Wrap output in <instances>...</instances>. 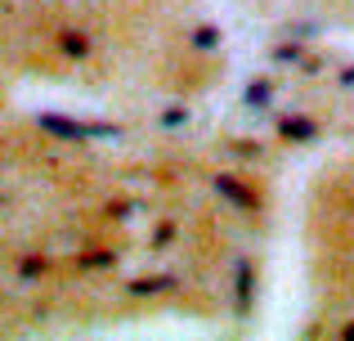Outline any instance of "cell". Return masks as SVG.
Instances as JSON below:
<instances>
[{"instance_id": "obj_12", "label": "cell", "mask_w": 354, "mask_h": 341, "mask_svg": "<svg viewBox=\"0 0 354 341\" xmlns=\"http://www.w3.org/2000/svg\"><path fill=\"white\" fill-rule=\"evenodd\" d=\"M225 149H229V158L251 162V167H260V162L269 158V144H265V140H256V135H229Z\"/></svg>"}, {"instance_id": "obj_16", "label": "cell", "mask_w": 354, "mask_h": 341, "mask_svg": "<svg viewBox=\"0 0 354 341\" xmlns=\"http://www.w3.org/2000/svg\"><path fill=\"white\" fill-rule=\"evenodd\" d=\"M283 32L287 36H301V41H314V36L323 32V23H314V18H296V23H287Z\"/></svg>"}, {"instance_id": "obj_6", "label": "cell", "mask_w": 354, "mask_h": 341, "mask_svg": "<svg viewBox=\"0 0 354 341\" xmlns=\"http://www.w3.org/2000/svg\"><path fill=\"white\" fill-rule=\"evenodd\" d=\"M305 59H310V41H301V36L278 32V41L269 45V68H278V72H296Z\"/></svg>"}, {"instance_id": "obj_17", "label": "cell", "mask_w": 354, "mask_h": 341, "mask_svg": "<svg viewBox=\"0 0 354 341\" xmlns=\"http://www.w3.org/2000/svg\"><path fill=\"white\" fill-rule=\"evenodd\" d=\"M296 72H301V77H323V72H328V59L310 50V59H305V63H301V68H296Z\"/></svg>"}, {"instance_id": "obj_10", "label": "cell", "mask_w": 354, "mask_h": 341, "mask_svg": "<svg viewBox=\"0 0 354 341\" xmlns=\"http://www.w3.org/2000/svg\"><path fill=\"white\" fill-rule=\"evenodd\" d=\"M184 45H189L193 54H220L225 50V27L220 23H193L189 32H184Z\"/></svg>"}, {"instance_id": "obj_3", "label": "cell", "mask_w": 354, "mask_h": 341, "mask_svg": "<svg viewBox=\"0 0 354 341\" xmlns=\"http://www.w3.org/2000/svg\"><path fill=\"white\" fill-rule=\"evenodd\" d=\"M256 292H260V265L251 252L234 256V270H229V301H234V319L247 324L256 315Z\"/></svg>"}, {"instance_id": "obj_9", "label": "cell", "mask_w": 354, "mask_h": 341, "mask_svg": "<svg viewBox=\"0 0 354 341\" xmlns=\"http://www.w3.org/2000/svg\"><path fill=\"white\" fill-rule=\"evenodd\" d=\"M54 45H59V54L72 59V63H86L90 54H95V36H90L86 27H63V32L54 36Z\"/></svg>"}, {"instance_id": "obj_15", "label": "cell", "mask_w": 354, "mask_h": 341, "mask_svg": "<svg viewBox=\"0 0 354 341\" xmlns=\"http://www.w3.org/2000/svg\"><path fill=\"white\" fill-rule=\"evenodd\" d=\"M139 216V198H108V207H104V220H113V225H126V220H135Z\"/></svg>"}, {"instance_id": "obj_14", "label": "cell", "mask_w": 354, "mask_h": 341, "mask_svg": "<svg viewBox=\"0 0 354 341\" xmlns=\"http://www.w3.org/2000/svg\"><path fill=\"white\" fill-rule=\"evenodd\" d=\"M189 122H193V108L180 104V99H175V104H162V113H157V126H162V131H184Z\"/></svg>"}, {"instance_id": "obj_2", "label": "cell", "mask_w": 354, "mask_h": 341, "mask_svg": "<svg viewBox=\"0 0 354 341\" xmlns=\"http://www.w3.org/2000/svg\"><path fill=\"white\" fill-rule=\"evenodd\" d=\"M211 189H216V198H225L234 211H242V216H265V207H269L265 189H260L247 171H216L211 175Z\"/></svg>"}, {"instance_id": "obj_11", "label": "cell", "mask_w": 354, "mask_h": 341, "mask_svg": "<svg viewBox=\"0 0 354 341\" xmlns=\"http://www.w3.org/2000/svg\"><path fill=\"white\" fill-rule=\"evenodd\" d=\"M117 247H81V252H72V265H77L81 274H99V270H117Z\"/></svg>"}, {"instance_id": "obj_4", "label": "cell", "mask_w": 354, "mask_h": 341, "mask_svg": "<svg viewBox=\"0 0 354 341\" xmlns=\"http://www.w3.org/2000/svg\"><path fill=\"white\" fill-rule=\"evenodd\" d=\"M274 140L287 149H310L323 140V122L305 108H283V113H274Z\"/></svg>"}, {"instance_id": "obj_7", "label": "cell", "mask_w": 354, "mask_h": 341, "mask_svg": "<svg viewBox=\"0 0 354 341\" xmlns=\"http://www.w3.org/2000/svg\"><path fill=\"white\" fill-rule=\"evenodd\" d=\"M180 283H184L180 274H139V279L126 283V297L130 301H153V297H162V292H175Z\"/></svg>"}, {"instance_id": "obj_18", "label": "cell", "mask_w": 354, "mask_h": 341, "mask_svg": "<svg viewBox=\"0 0 354 341\" xmlns=\"http://www.w3.org/2000/svg\"><path fill=\"white\" fill-rule=\"evenodd\" d=\"M337 86H341V90H354V63H346V68H337Z\"/></svg>"}, {"instance_id": "obj_1", "label": "cell", "mask_w": 354, "mask_h": 341, "mask_svg": "<svg viewBox=\"0 0 354 341\" xmlns=\"http://www.w3.org/2000/svg\"><path fill=\"white\" fill-rule=\"evenodd\" d=\"M32 126L41 135H50V140L59 144H113L126 135V126L117 122H99V117H68V113H36Z\"/></svg>"}, {"instance_id": "obj_5", "label": "cell", "mask_w": 354, "mask_h": 341, "mask_svg": "<svg viewBox=\"0 0 354 341\" xmlns=\"http://www.w3.org/2000/svg\"><path fill=\"white\" fill-rule=\"evenodd\" d=\"M242 108H247L251 117H274V108H278V81L269 77V72L247 77V81H242Z\"/></svg>"}, {"instance_id": "obj_19", "label": "cell", "mask_w": 354, "mask_h": 341, "mask_svg": "<svg viewBox=\"0 0 354 341\" xmlns=\"http://www.w3.org/2000/svg\"><path fill=\"white\" fill-rule=\"evenodd\" d=\"M337 337H341V341H354V319H346V324L337 328Z\"/></svg>"}, {"instance_id": "obj_20", "label": "cell", "mask_w": 354, "mask_h": 341, "mask_svg": "<svg viewBox=\"0 0 354 341\" xmlns=\"http://www.w3.org/2000/svg\"><path fill=\"white\" fill-rule=\"evenodd\" d=\"M0 207H5V198H0Z\"/></svg>"}, {"instance_id": "obj_8", "label": "cell", "mask_w": 354, "mask_h": 341, "mask_svg": "<svg viewBox=\"0 0 354 341\" xmlns=\"http://www.w3.org/2000/svg\"><path fill=\"white\" fill-rule=\"evenodd\" d=\"M50 270H54V256L45 252V247H27V252H18V261H14L18 283H41Z\"/></svg>"}, {"instance_id": "obj_13", "label": "cell", "mask_w": 354, "mask_h": 341, "mask_svg": "<svg viewBox=\"0 0 354 341\" xmlns=\"http://www.w3.org/2000/svg\"><path fill=\"white\" fill-rule=\"evenodd\" d=\"M175 238H180V216H162L153 225V234H148V252H153V256H166L175 247Z\"/></svg>"}]
</instances>
